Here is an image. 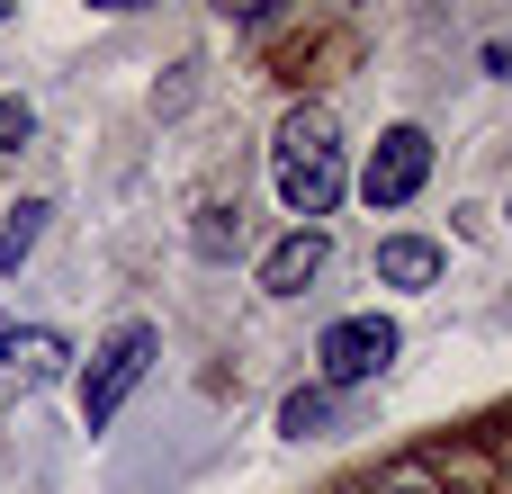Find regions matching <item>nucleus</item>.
<instances>
[{"instance_id":"1","label":"nucleus","mask_w":512,"mask_h":494,"mask_svg":"<svg viewBox=\"0 0 512 494\" xmlns=\"http://www.w3.org/2000/svg\"><path fill=\"white\" fill-rule=\"evenodd\" d=\"M270 189H279V207H288L297 225H315V216H333V207H342L351 162H342V126H333V108H324V99H297V108L279 117Z\"/></svg>"},{"instance_id":"2","label":"nucleus","mask_w":512,"mask_h":494,"mask_svg":"<svg viewBox=\"0 0 512 494\" xmlns=\"http://www.w3.org/2000/svg\"><path fill=\"white\" fill-rule=\"evenodd\" d=\"M153 351H162V333H153V324H117V333L90 351V369H81V423H90V432L126 414V396L144 387Z\"/></svg>"},{"instance_id":"3","label":"nucleus","mask_w":512,"mask_h":494,"mask_svg":"<svg viewBox=\"0 0 512 494\" xmlns=\"http://www.w3.org/2000/svg\"><path fill=\"white\" fill-rule=\"evenodd\" d=\"M396 351H405V333H396V315H342L333 333H324V387L342 396V387H369V378H387L396 369Z\"/></svg>"},{"instance_id":"4","label":"nucleus","mask_w":512,"mask_h":494,"mask_svg":"<svg viewBox=\"0 0 512 494\" xmlns=\"http://www.w3.org/2000/svg\"><path fill=\"white\" fill-rule=\"evenodd\" d=\"M63 369H72V342H63L54 324H9V315H0V405L45 396Z\"/></svg>"},{"instance_id":"5","label":"nucleus","mask_w":512,"mask_h":494,"mask_svg":"<svg viewBox=\"0 0 512 494\" xmlns=\"http://www.w3.org/2000/svg\"><path fill=\"white\" fill-rule=\"evenodd\" d=\"M423 180H432V135L423 126H387L369 144V162H360V198L369 207H405V198H423Z\"/></svg>"},{"instance_id":"6","label":"nucleus","mask_w":512,"mask_h":494,"mask_svg":"<svg viewBox=\"0 0 512 494\" xmlns=\"http://www.w3.org/2000/svg\"><path fill=\"white\" fill-rule=\"evenodd\" d=\"M324 261H333V234H324V225L279 234V243L261 252V297H306V288L324 279Z\"/></svg>"},{"instance_id":"7","label":"nucleus","mask_w":512,"mask_h":494,"mask_svg":"<svg viewBox=\"0 0 512 494\" xmlns=\"http://www.w3.org/2000/svg\"><path fill=\"white\" fill-rule=\"evenodd\" d=\"M441 270H450V252L423 243V234H387V243H378V279H387V288H432Z\"/></svg>"},{"instance_id":"8","label":"nucleus","mask_w":512,"mask_h":494,"mask_svg":"<svg viewBox=\"0 0 512 494\" xmlns=\"http://www.w3.org/2000/svg\"><path fill=\"white\" fill-rule=\"evenodd\" d=\"M45 216H54L45 198H18V207H9V225H0V279H18V270H27V252L45 243Z\"/></svg>"},{"instance_id":"9","label":"nucleus","mask_w":512,"mask_h":494,"mask_svg":"<svg viewBox=\"0 0 512 494\" xmlns=\"http://www.w3.org/2000/svg\"><path fill=\"white\" fill-rule=\"evenodd\" d=\"M333 414H342V396H333V387H297V396L279 405V432H288V441H306V432H324Z\"/></svg>"},{"instance_id":"10","label":"nucleus","mask_w":512,"mask_h":494,"mask_svg":"<svg viewBox=\"0 0 512 494\" xmlns=\"http://www.w3.org/2000/svg\"><path fill=\"white\" fill-rule=\"evenodd\" d=\"M234 243H243V207H207V225H198V252H207V261H225Z\"/></svg>"},{"instance_id":"11","label":"nucleus","mask_w":512,"mask_h":494,"mask_svg":"<svg viewBox=\"0 0 512 494\" xmlns=\"http://www.w3.org/2000/svg\"><path fill=\"white\" fill-rule=\"evenodd\" d=\"M351 494H459V486H441L432 468H387V477H369V486H351Z\"/></svg>"},{"instance_id":"12","label":"nucleus","mask_w":512,"mask_h":494,"mask_svg":"<svg viewBox=\"0 0 512 494\" xmlns=\"http://www.w3.org/2000/svg\"><path fill=\"white\" fill-rule=\"evenodd\" d=\"M27 135H36V108H27L18 90H0V153H18Z\"/></svg>"},{"instance_id":"13","label":"nucleus","mask_w":512,"mask_h":494,"mask_svg":"<svg viewBox=\"0 0 512 494\" xmlns=\"http://www.w3.org/2000/svg\"><path fill=\"white\" fill-rule=\"evenodd\" d=\"M504 225H512V198H504Z\"/></svg>"},{"instance_id":"14","label":"nucleus","mask_w":512,"mask_h":494,"mask_svg":"<svg viewBox=\"0 0 512 494\" xmlns=\"http://www.w3.org/2000/svg\"><path fill=\"white\" fill-rule=\"evenodd\" d=\"M0 18H9V9H0Z\"/></svg>"}]
</instances>
